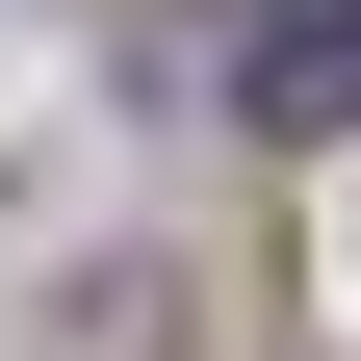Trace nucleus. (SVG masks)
<instances>
[{"mask_svg": "<svg viewBox=\"0 0 361 361\" xmlns=\"http://www.w3.org/2000/svg\"><path fill=\"white\" fill-rule=\"evenodd\" d=\"M233 104H258V129H361V0H284Z\"/></svg>", "mask_w": 361, "mask_h": 361, "instance_id": "nucleus-1", "label": "nucleus"}]
</instances>
